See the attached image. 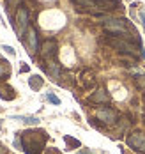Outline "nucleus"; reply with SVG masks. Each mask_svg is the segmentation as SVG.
<instances>
[{
    "instance_id": "17",
    "label": "nucleus",
    "mask_w": 145,
    "mask_h": 154,
    "mask_svg": "<svg viewBox=\"0 0 145 154\" xmlns=\"http://www.w3.org/2000/svg\"><path fill=\"white\" fill-rule=\"evenodd\" d=\"M44 154H62V152H60L57 147H50V149H46V152Z\"/></svg>"
},
{
    "instance_id": "13",
    "label": "nucleus",
    "mask_w": 145,
    "mask_h": 154,
    "mask_svg": "<svg viewBox=\"0 0 145 154\" xmlns=\"http://www.w3.org/2000/svg\"><path fill=\"white\" fill-rule=\"evenodd\" d=\"M64 142L67 143V149H76V147H80V142L76 138H73V137H69V135L64 137Z\"/></svg>"
},
{
    "instance_id": "6",
    "label": "nucleus",
    "mask_w": 145,
    "mask_h": 154,
    "mask_svg": "<svg viewBox=\"0 0 145 154\" xmlns=\"http://www.w3.org/2000/svg\"><path fill=\"white\" fill-rule=\"evenodd\" d=\"M74 4H76V7H80V9H85V11H103L104 7L103 5H106L108 2H103V0H73Z\"/></svg>"
},
{
    "instance_id": "8",
    "label": "nucleus",
    "mask_w": 145,
    "mask_h": 154,
    "mask_svg": "<svg viewBox=\"0 0 145 154\" xmlns=\"http://www.w3.org/2000/svg\"><path fill=\"white\" fill-rule=\"evenodd\" d=\"M23 43H25V46L29 50V53L35 55V50H37V32H35V29L29 27V30H27L25 37H23Z\"/></svg>"
},
{
    "instance_id": "16",
    "label": "nucleus",
    "mask_w": 145,
    "mask_h": 154,
    "mask_svg": "<svg viewBox=\"0 0 145 154\" xmlns=\"http://www.w3.org/2000/svg\"><path fill=\"white\" fill-rule=\"evenodd\" d=\"M136 83H138V87L145 89V76H138L136 78Z\"/></svg>"
},
{
    "instance_id": "18",
    "label": "nucleus",
    "mask_w": 145,
    "mask_h": 154,
    "mask_svg": "<svg viewBox=\"0 0 145 154\" xmlns=\"http://www.w3.org/2000/svg\"><path fill=\"white\" fill-rule=\"evenodd\" d=\"M2 50H5V51H7L9 55H14V50H13L11 46H5V45H4V46H2Z\"/></svg>"
},
{
    "instance_id": "14",
    "label": "nucleus",
    "mask_w": 145,
    "mask_h": 154,
    "mask_svg": "<svg viewBox=\"0 0 145 154\" xmlns=\"http://www.w3.org/2000/svg\"><path fill=\"white\" fill-rule=\"evenodd\" d=\"M11 75V67H9V64L7 62H0V80L5 76H9Z\"/></svg>"
},
{
    "instance_id": "19",
    "label": "nucleus",
    "mask_w": 145,
    "mask_h": 154,
    "mask_svg": "<svg viewBox=\"0 0 145 154\" xmlns=\"http://www.w3.org/2000/svg\"><path fill=\"white\" fill-rule=\"evenodd\" d=\"M140 18H142V23H143V30H145V11L140 13Z\"/></svg>"
},
{
    "instance_id": "2",
    "label": "nucleus",
    "mask_w": 145,
    "mask_h": 154,
    "mask_svg": "<svg viewBox=\"0 0 145 154\" xmlns=\"http://www.w3.org/2000/svg\"><path fill=\"white\" fill-rule=\"evenodd\" d=\"M103 25H104V29L110 34H122L126 39H131V34H129L128 25H126V20H106V21H103Z\"/></svg>"
},
{
    "instance_id": "1",
    "label": "nucleus",
    "mask_w": 145,
    "mask_h": 154,
    "mask_svg": "<svg viewBox=\"0 0 145 154\" xmlns=\"http://www.w3.org/2000/svg\"><path fill=\"white\" fill-rule=\"evenodd\" d=\"M20 140H21V149L27 154H41L46 145L48 135L41 129H27L21 133Z\"/></svg>"
},
{
    "instance_id": "4",
    "label": "nucleus",
    "mask_w": 145,
    "mask_h": 154,
    "mask_svg": "<svg viewBox=\"0 0 145 154\" xmlns=\"http://www.w3.org/2000/svg\"><path fill=\"white\" fill-rule=\"evenodd\" d=\"M128 145L133 151H136V152H140V154H145V133H142V131L131 133L128 137Z\"/></svg>"
},
{
    "instance_id": "24",
    "label": "nucleus",
    "mask_w": 145,
    "mask_h": 154,
    "mask_svg": "<svg viewBox=\"0 0 145 154\" xmlns=\"http://www.w3.org/2000/svg\"><path fill=\"white\" fill-rule=\"evenodd\" d=\"M143 121H145V117H143Z\"/></svg>"
},
{
    "instance_id": "23",
    "label": "nucleus",
    "mask_w": 145,
    "mask_h": 154,
    "mask_svg": "<svg viewBox=\"0 0 145 154\" xmlns=\"http://www.w3.org/2000/svg\"><path fill=\"white\" fill-rule=\"evenodd\" d=\"M103 2H110V0H103Z\"/></svg>"
},
{
    "instance_id": "11",
    "label": "nucleus",
    "mask_w": 145,
    "mask_h": 154,
    "mask_svg": "<svg viewBox=\"0 0 145 154\" xmlns=\"http://www.w3.org/2000/svg\"><path fill=\"white\" fill-rule=\"evenodd\" d=\"M29 85H30V89H34V91H39L43 87V78L39 76V75H34V76L29 78Z\"/></svg>"
},
{
    "instance_id": "21",
    "label": "nucleus",
    "mask_w": 145,
    "mask_h": 154,
    "mask_svg": "<svg viewBox=\"0 0 145 154\" xmlns=\"http://www.w3.org/2000/svg\"><path fill=\"white\" fill-rule=\"evenodd\" d=\"M29 71V66H21V73H27Z\"/></svg>"
},
{
    "instance_id": "22",
    "label": "nucleus",
    "mask_w": 145,
    "mask_h": 154,
    "mask_svg": "<svg viewBox=\"0 0 145 154\" xmlns=\"http://www.w3.org/2000/svg\"><path fill=\"white\" fill-rule=\"evenodd\" d=\"M7 152V149H4V147H0V154H5Z\"/></svg>"
},
{
    "instance_id": "15",
    "label": "nucleus",
    "mask_w": 145,
    "mask_h": 154,
    "mask_svg": "<svg viewBox=\"0 0 145 154\" xmlns=\"http://www.w3.org/2000/svg\"><path fill=\"white\" fill-rule=\"evenodd\" d=\"M46 99H48L50 103H53V105H60V99L55 96V94H51V92H48L46 94Z\"/></svg>"
},
{
    "instance_id": "5",
    "label": "nucleus",
    "mask_w": 145,
    "mask_h": 154,
    "mask_svg": "<svg viewBox=\"0 0 145 154\" xmlns=\"http://www.w3.org/2000/svg\"><path fill=\"white\" fill-rule=\"evenodd\" d=\"M96 117H97V121H101L103 124H115L117 119H119V113L113 108L104 106V108H99L96 112Z\"/></svg>"
},
{
    "instance_id": "7",
    "label": "nucleus",
    "mask_w": 145,
    "mask_h": 154,
    "mask_svg": "<svg viewBox=\"0 0 145 154\" xmlns=\"http://www.w3.org/2000/svg\"><path fill=\"white\" fill-rule=\"evenodd\" d=\"M110 46H113L115 50H119V51H122V53H128V55H136V50H134V46L129 43V41H124V39H115V37H112L110 41Z\"/></svg>"
},
{
    "instance_id": "9",
    "label": "nucleus",
    "mask_w": 145,
    "mask_h": 154,
    "mask_svg": "<svg viewBox=\"0 0 145 154\" xmlns=\"http://www.w3.org/2000/svg\"><path fill=\"white\" fill-rule=\"evenodd\" d=\"M41 55H43V59H48V60L53 59L57 55V43L53 39H46L41 46Z\"/></svg>"
},
{
    "instance_id": "20",
    "label": "nucleus",
    "mask_w": 145,
    "mask_h": 154,
    "mask_svg": "<svg viewBox=\"0 0 145 154\" xmlns=\"http://www.w3.org/2000/svg\"><path fill=\"white\" fill-rule=\"evenodd\" d=\"M78 154H96V152H92V151H85V149H81Z\"/></svg>"
},
{
    "instance_id": "10",
    "label": "nucleus",
    "mask_w": 145,
    "mask_h": 154,
    "mask_svg": "<svg viewBox=\"0 0 145 154\" xmlns=\"http://www.w3.org/2000/svg\"><path fill=\"white\" fill-rule=\"evenodd\" d=\"M90 101H92V103H103V105H104V103L110 101V96H108V92H106L104 89H99V91H96V92L90 96Z\"/></svg>"
},
{
    "instance_id": "3",
    "label": "nucleus",
    "mask_w": 145,
    "mask_h": 154,
    "mask_svg": "<svg viewBox=\"0 0 145 154\" xmlns=\"http://www.w3.org/2000/svg\"><path fill=\"white\" fill-rule=\"evenodd\" d=\"M27 30H29V11L21 5L16 13V32H18V37L21 41H23Z\"/></svg>"
},
{
    "instance_id": "12",
    "label": "nucleus",
    "mask_w": 145,
    "mask_h": 154,
    "mask_svg": "<svg viewBox=\"0 0 145 154\" xmlns=\"http://www.w3.org/2000/svg\"><path fill=\"white\" fill-rule=\"evenodd\" d=\"M13 119H14V121H21V122H25V124H32V126H37V124H39V119H37V117H27V115H14Z\"/></svg>"
}]
</instances>
